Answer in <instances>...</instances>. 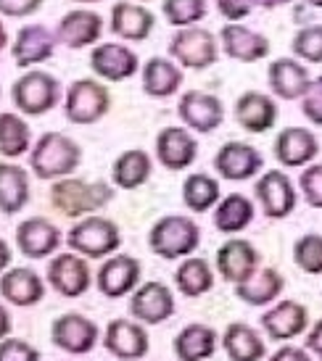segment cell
Here are the masks:
<instances>
[{"label": "cell", "mask_w": 322, "mask_h": 361, "mask_svg": "<svg viewBox=\"0 0 322 361\" xmlns=\"http://www.w3.org/2000/svg\"><path fill=\"white\" fill-rule=\"evenodd\" d=\"M306 6H312V8H322V0H306Z\"/></svg>", "instance_id": "53"}, {"label": "cell", "mask_w": 322, "mask_h": 361, "mask_svg": "<svg viewBox=\"0 0 322 361\" xmlns=\"http://www.w3.org/2000/svg\"><path fill=\"white\" fill-rule=\"evenodd\" d=\"M114 198L106 182H82V180H64L59 185H53L51 190V203L64 214V216H82L90 211L103 209L106 203Z\"/></svg>", "instance_id": "3"}, {"label": "cell", "mask_w": 322, "mask_h": 361, "mask_svg": "<svg viewBox=\"0 0 322 361\" xmlns=\"http://www.w3.org/2000/svg\"><path fill=\"white\" fill-rule=\"evenodd\" d=\"M130 311L145 324H161L174 314V295L164 282H145L132 295Z\"/></svg>", "instance_id": "14"}, {"label": "cell", "mask_w": 322, "mask_h": 361, "mask_svg": "<svg viewBox=\"0 0 322 361\" xmlns=\"http://www.w3.org/2000/svg\"><path fill=\"white\" fill-rule=\"evenodd\" d=\"M320 153V140L312 130L304 127H285L275 137V159L282 166L296 169V166H309Z\"/></svg>", "instance_id": "12"}, {"label": "cell", "mask_w": 322, "mask_h": 361, "mask_svg": "<svg viewBox=\"0 0 322 361\" xmlns=\"http://www.w3.org/2000/svg\"><path fill=\"white\" fill-rule=\"evenodd\" d=\"M32 171L40 177V180H53V177H64L69 171L77 169L80 164V145L61 135V132H48L42 135L35 151H32Z\"/></svg>", "instance_id": "2"}, {"label": "cell", "mask_w": 322, "mask_h": 361, "mask_svg": "<svg viewBox=\"0 0 322 361\" xmlns=\"http://www.w3.org/2000/svg\"><path fill=\"white\" fill-rule=\"evenodd\" d=\"M270 361H312V353L306 348H296V345H282L272 353Z\"/></svg>", "instance_id": "47"}, {"label": "cell", "mask_w": 322, "mask_h": 361, "mask_svg": "<svg viewBox=\"0 0 322 361\" xmlns=\"http://www.w3.org/2000/svg\"><path fill=\"white\" fill-rule=\"evenodd\" d=\"M30 148V127L16 114H0V153L16 159Z\"/></svg>", "instance_id": "38"}, {"label": "cell", "mask_w": 322, "mask_h": 361, "mask_svg": "<svg viewBox=\"0 0 322 361\" xmlns=\"http://www.w3.org/2000/svg\"><path fill=\"white\" fill-rule=\"evenodd\" d=\"M169 56L185 69H209L220 56L217 37L203 27H185L169 40Z\"/></svg>", "instance_id": "4"}, {"label": "cell", "mask_w": 322, "mask_h": 361, "mask_svg": "<svg viewBox=\"0 0 322 361\" xmlns=\"http://www.w3.org/2000/svg\"><path fill=\"white\" fill-rule=\"evenodd\" d=\"M182 201L191 211L203 214L209 211L214 203L220 201V182L209 177V174H191L188 180L182 182Z\"/></svg>", "instance_id": "37"}, {"label": "cell", "mask_w": 322, "mask_h": 361, "mask_svg": "<svg viewBox=\"0 0 322 361\" xmlns=\"http://www.w3.org/2000/svg\"><path fill=\"white\" fill-rule=\"evenodd\" d=\"M299 190L312 209H322V164H309L299 177Z\"/></svg>", "instance_id": "42"}, {"label": "cell", "mask_w": 322, "mask_h": 361, "mask_svg": "<svg viewBox=\"0 0 322 361\" xmlns=\"http://www.w3.org/2000/svg\"><path fill=\"white\" fill-rule=\"evenodd\" d=\"M198 156V142L182 127H167L156 137V159L164 169L182 171L188 169Z\"/></svg>", "instance_id": "13"}, {"label": "cell", "mask_w": 322, "mask_h": 361, "mask_svg": "<svg viewBox=\"0 0 322 361\" xmlns=\"http://www.w3.org/2000/svg\"><path fill=\"white\" fill-rule=\"evenodd\" d=\"M74 3H98V0H74Z\"/></svg>", "instance_id": "54"}, {"label": "cell", "mask_w": 322, "mask_h": 361, "mask_svg": "<svg viewBox=\"0 0 322 361\" xmlns=\"http://www.w3.org/2000/svg\"><path fill=\"white\" fill-rule=\"evenodd\" d=\"M291 51L299 61L322 63V24H309L293 35Z\"/></svg>", "instance_id": "40"}, {"label": "cell", "mask_w": 322, "mask_h": 361, "mask_svg": "<svg viewBox=\"0 0 322 361\" xmlns=\"http://www.w3.org/2000/svg\"><path fill=\"white\" fill-rule=\"evenodd\" d=\"M141 280V261L132 256H114L98 271V288L109 298H121Z\"/></svg>", "instance_id": "23"}, {"label": "cell", "mask_w": 322, "mask_h": 361, "mask_svg": "<svg viewBox=\"0 0 322 361\" xmlns=\"http://www.w3.org/2000/svg\"><path fill=\"white\" fill-rule=\"evenodd\" d=\"M267 80H270L272 92L282 101L304 98L312 85L309 69L299 59H275L267 69Z\"/></svg>", "instance_id": "16"}, {"label": "cell", "mask_w": 322, "mask_h": 361, "mask_svg": "<svg viewBox=\"0 0 322 361\" xmlns=\"http://www.w3.org/2000/svg\"><path fill=\"white\" fill-rule=\"evenodd\" d=\"M53 48H56V35L48 27H42V24H30V27L19 30L16 40H13V48H11V56L16 61V66L30 69L35 63H42V61L51 59Z\"/></svg>", "instance_id": "17"}, {"label": "cell", "mask_w": 322, "mask_h": 361, "mask_svg": "<svg viewBox=\"0 0 322 361\" xmlns=\"http://www.w3.org/2000/svg\"><path fill=\"white\" fill-rule=\"evenodd\" d=\"M254 3L264 11H272V8H280V6H288L291 0H254Z\"/></svg>", "instance_id": "49"}, {"label": "cell", "mask_w": 322, "mask_h": 361, "mask_svg": "<svg viewBox=\"0 0 322 361\" xmlns=\"http://www.w3.org/2000/svg\"><path fill=\"white\" fill-rule=\"evenodd\" d=\"M254 192H256V201L262 203V211L270 219L291 216L296 203H299V192H296L291 177L285 171H264Z\"/></svg>", "instance_id": "8"}, {"label": "cell", "mask_w": 322, "mask_h": 361, "mask_svg": "<svg viewBox=\"0 0 322 361\" xmlns=\"http://www.w3.org/2000/svg\"><path fill=\"white\" fill-rule=\"evenodd\" d=\"M103 19L95 11L77 8L69 11L59 24V40H64L69 48H85L101 37Z\"/></svg>", "instance_id": "26"}, {"label": "cell", "mask_w": 322, "mask_h": 361, "mask_svg": "<svg viewBox=\"0 0 322 361\" xmlns=\"http://www.w3.org/2000/svg\"><path fill=\"white\" fill-rule=\"evenodd\" d=\"M180 119L185 121V127H191L196 132H214L225 121V106L217 95L203 90H188L180 98L177 106Z\"/></svg>", "instance_id": "11"}, {"label": "cell", "mask_w": 322, "mask_h": 361, "mask_svg": "<svg viewBox=\"0 0 322 361\" xmlns=\"http://www.w3.org/2000/svg\"><path fill=\"white\" fill-rule=\"evenodd\" d=\"M106 348L117 359L135 361L148 353V335L141 324L130 319H114L106 330Z\"/></svg>", "instance_id": "22"}, {"label": "cell", "mask_w": 322, "mask_h": 361, "mask_svg": "<svg viewBox=\"0 0 322 361\" xmlns=\"http://www.w3.org/2000/svg\"><path fill=\"white\" fill-rule=\"evenodd\" d=\"M293 261L306 274H322V235H302L293 245Z\"/></svg>", "instance_id": "41"}, {"label": "cell", "mask_w": 322, "mask_h": 361, "mask_svg": "<svg viewBox=\"0 0 322 361\" xmlns=\"http://www.w3.org/2000/svg\"><path fill=\"white\" fill-rule=\"evenodd\" d=\"M222 51L230 59L243 61V63H254L270 56V40L262 32H254L243 24H225L220 32Z\"/></svg>", "instance_id": "15"}, {"label": "cell", "mask_w": 322, "mask_h": 361, "mask_svg": "<svg viewBox=\"0 0 322 361\" xmlns=\"http://www.w3.org/2000/svg\"><path fill=\"white\" fill-rule=\"evenodd\" d=\"M180 85H182V71L169 59L153 56L143 66V90L148 92L151 98H169V95H174V92L180 90Z\"/></svg>", "instance_id": "30"}, {"label": "cell", "mask_w": 322, "mask_h": 361, "mask_svg": "<svg viewBox=\"0 0 322 361\" xmlns=\"http://www.w3.org/2000/svg\"><path fill=\"white\" fill-rule=\"evenodd\" d=\"M254 6H256L254 0H217V11H220L227 21H232V24L246 19L254 11Z\"/></svg>", "instance_id": "45"}, {"label": "cell", "mask_w": 322, "mask_h": 361, "mask_svg": "<svg viewBox=\"0 0 322 361\" xmlns=\"http://www.w3.org/2000/svg\"><path fill=\"white\" fill-rule=\"evenodd\" d=\"M53 341L64 351L88 353L98 341V327L90 319L80 317V314H66V317L56 319V324H53Z\"/></svg>", "instance_id": "24"}, {"label": "cell", "mask_w": 322, "mask_h": 361, "mask_svg": "<svg viewBox=\"0 0 322 361\" xmlns=\"http://www.w3.org/2000/svg\"><path fill=\"white\" fill-rule=\"evenodd\" d=\"M151 156L145 151H124L119 159L114 161V169H111V177L119 185L121 190H135L148 182L151 177Z\"/></svg>", "instance_id": "33"}, {"label": "cell", "mask_w": 322, "mask_h": 361, "mask_svg": "<svg viewBox=\"0 0 322 361\" xmlns=\"http://www.w3.org/2000/svg\"><path fill=\"white\" fill-rule=\"evenodd\" d=\"M222 345L232 361H262L267 356V345H264L262 335L243 322H232L225 330Z\"/></svg>", "instance_id": "28"}, {"label": "cell", "mask_w": 322, "mask_h": 361, "mask_svg": "<svg viewBox=\"0 0 322 361\" xmlns=\"http://www.w3.org/2000/svg\"><path fill=\"white\" fill-rule=\"evenodd\" d=\"M264 166L262 153L249 142H225L217 156H214V169L220 171V177L232 182L251 180L254 174H259Z\"/></svg>", "instance_id": "9"}, {"label": "cell", "mask_w": 322, "mask_h": 361, "mask_svg": "<svg viewBox=\"0 0 322 361\" xmlns=\"http://www.w3.org/2000/svg\"><path fill=\"white\" fill-rule=\"evenodd\" d=\"M30 201V177L21 166L0 164V211L16 214Z\"/></svg>", "instance_id": "32"}, {"label": "cell", "mask_w": 322, "mask_h": 361, "mask_svg": "<svg viewBox=\"0 0 322 361\" xmlns=\"http://www.w3.org/2000/svg\"><path fill=\"white\" fill-rule=\"evenodd\" d=\"M285 288V280L278 269H259L254 277L235 285V295L249 306H267L272 303Z\"/></svg>", "instance_id": "31"}, {"label": "cell", "mask_w": 322, "mask_h": 361, "mask_svg": "<svg viewBox=\"0 0 322 361\" xmlns=\"http://www.w3.org/2000/svg\"><path fill=\"white\" fill-rule=\"evenodd\" d=\"M51 282L53 288L61 293V295H69V298H77L82 293L90 288V269L88 264L80 259V256H56L51 261Z\"/></svg>", "instance_id": "25"}, {"label": "cell", "mask_w": 322, "mask_h": 361, "mask_svg": "<svg viewBox=\"0 0 322 361\" xmlns=\"http://www.w3.org/2000/svg\"><path fill=\"white\" fill-rule=\"evenodd\" d=\"M262 327L272 341H291L309 327V311L299 301H280L262 317Z\"/></svg>", "instance_id": "18"}, {"label": "cell", "mask_w": 322, "mask_h": 361, "mask_svg": "<svg viewBox=\"0 0 322 361\" xmlns=\"http://www.w3.org/2000/svg\"><path fill=\"white\" fill-rule=\"evenodd\" d=\"M259 261H262L259 251L243 238H232V240L222 243L220 251H217V269L225 280L235 282V285L254 277L259 271Z\"/></svg>", "instance_id": "10"}, {"label": "cell", "mask_w": 322, "mask_h": 361, "mask_svg": "<svg viewBox=\"0 0 322 361\" xmlns=\"http://www.w3.org/2000/svg\"><path fill=\"white\" fill-rule=\"evenodd\" d=\"M302 114L314 127H322V77L312 80L306 95L302 98Z\"/></svg>", "instance_id": "43"}, {"label": "cell", "mask_w": 322, "mask_h": 361, "mask_svg": "<svg viewBox=\"0 0 322 361\" xmlns=\"http://www.w3.org/2000/svg\"><path fill=\"white\" fill-rule=\"evenodd\" d=\"M156 16L138 3H114L111 8V32L121 40L143 42L153 32Z\"/></svg>", "instance_id": "21"}, {"label": "cell", "mask_w": 322, "mask_h": 361, "mask_svg": "<svg viewBox=\"0 0 322 361\" xmlns=\"http://www.w3.org/2000/svg\"><path fill=\"white\" fill-rule=\"evenodd\" d=\"M59 101V82L48 71H27L16 85H13V103L16 109L40 116L51 111Z\"/></svg>", "instance_id": "7"}, {"label": "cell", "mask_w": 322, "mask_h": 361, "mask_svg": "<svg viewBox=\"0 0 322 361\" xmlns=\"http://www.w3.org/2000/svg\"><path fill=\"white\" fill-rule=\"evenodd\" d=\"M161 11H164L169 24L185 30L191 24H198L206 16V0H164Z\"/></svg>", "instance_id": "39"}, {"label": "cell", "mask_w": 322, "mask_h": 361, "mask_svg": "<svg viewBox=\"0 0 322 361\" xmlns=\"http://www.w3.org/2000/svg\"><path fill=\"white\" fill-rule=\"evenodd\" d=\"M6 42H8V35H6V27H3V21H0V51L6 48Z\"/></svg>", "instance_id": "52"}, {"label": "cell", "mask_w": 322, "mask_h": 361, "mask_svg": "<svg viewBox=\"0 0 322 361\" xmlns=\"http://www.w3.org/2000/svg\"><path fill=\"white\" fill-rule=\"evenodd\" d=\"M119 227L106 216H90V219L80 221L77 227L69 232V245L71 251H80L85 256H109L119 248Z\"/></svg>", "instance_id": "5"}, {"label": "cell", "mask_w": 322, "mask_h": 361, "mask_svg": "<svg viewBox=\"0 0 322 361\" xmlns=\"http://www.w3.org/2000/svg\"><path fill=\"white\" fill-rule=\"evenodd\" d=\"M16 240H19V248L32 259H42L51 251L59 248V230L56 224H51L42 216H32V219L21 221L19 230H16Z\"/></svg>", "instance_id": "27"}, {"label": "cell", "mask_w": 322, "mask_h": 361, "mask_svg": "<svg viewBox=\"0 0 322 361\" xmlns=\"http://www.w3.org/2000/svg\"><path fill=\"white\" fill-rule=\"evenodd\" d=\"M0 361H37V351L30 343L3 341L0 343Z\"/></svg>", "instance_id": "44"}, {"label": "cell", "mask_w": 322, "mask_h": 361, "mask_svg": "<svg viewBox=\"0 0 322 361\" xmlns=\"http://www.w3.org/2000/svg\"><path fill=\"white\" fill-rule=\"evenodd\" d=\"M93 71L109 82H121L130 80L132 74L138 71V56L130 51L127 45H117V42H106L98 45L90 56Z\"/></svg>", "instance_id": "19"}, {"label": "cell", "mask_w": 322, "mask_h": 361, "mask_svg": "<svg viewBox=\"0 0 322 361\" xmlns=\"http://www.w3.org/2000/svg\"><path fill=\"white\" fill-rule=\"evenodd\" d=\"M201 243V230L191 216H180V214H169L161 216L151 227L148 235V245L151 251L161 259H180V256H191Z\"/></svg>", "instance_id": "1"}, {"label": "cell", "mask_w": 322, "mask_h": 361, "mask_svg": "<svg viewBox=\"0 0 322 361\" xmlns=\"http://www.w3.org/2000/svg\"><path fill=\"white\" fill-rule=\"evenodd\" d=\"M0 290H3V295H6L11 303H16V306H30V303H37L42 298V282L35 271L13 269L3 277Z\"/></svg>", "instance_id": "36"}, {"label": "cell", "mask_w": 322, "mask_h": 361, "mask_svg": "<svg viewBox=\"0 0 322 361\" xmlns=\"http://www.w3.org/2000/svg\"><path fill=\"white\" fill-rule=\"evenodd\" d=\"M109 106V90L95 80H77L66 92V119L74 124H93L103 119Z\"/></svg>", "instance_id": "6"}, {"label": "cell", "mask_w": 322, "mask_h": 361, "mask_svg": "<svg viewBox=\"0 0 322 361\" xmlns=\"http://www.w3.org/2000/svg\"><path fill=\"white\" fill-rule=\"evenodd\" d=\"M174 282H177L182 295L198 298V295H203V293H209L214 288V271L206 259L191 256V259H185L180 264V269L174 274Z\"/></svg>", "instance_id": "35"}, {"label": "cell", "mask_w": 322, "mask_h": 361, "mask_svg": "<svg viewBox=\"0 0 322 361\" xmlns=\"http://www.w3.org/2000/svg\"><path fill=\"white\" fill-rule=\"evenodd\" d=\"M42 6V0H0V13L3 16H13V19H21V16H30Z\"/></svg>", "instance_id": "46"}, {"label": "cell", "mask_w": 322, "mask_h": 361, "mask_svg": "<svg viewBox=\"0 0 322 361\" xmlns=\"http://www.w3.org/2000/svg\"><path fill=\"white\" fill-rule=\"evenodd\" d=\"M254 221V203L241 195V192H232L225 201H220L217 211H214V227L225 235H235L243 232Z\"/></svg>", "instance_id": "34"}, {"label": "cell", "mask_w": 322, "mask_h": 361, "mask_svg": "<svg viewBox=\"0 0 322 361\" xmlns=\"http://www.w3.org/2000/svg\"><path fill=\"white\" fill-rule=\"evenodd\" d=\"M306 351L322 361V319L312 324V330L306 332Z\"/></svg>", "instance_id": "48"}, {"label": "cell", "mask_w": 322, "mask_h": 361, "mask_svg": "<svg viewBox=\"0 0 322 361\" xmlns=\"http://www.w3.org/2000/svg\"><path fill=\"white\" fill-rule=\"evenodd\" d=\"M217 351V332L209 324H188L174 338V353L180 361H206Z\"/></svg>", "instance_id": "29"}, {"label": "cell", "mask_w": 322, "mask_h": 361, "mask_svg": "<svg viewBox=\"0 0 322 361\" xmlns=\"http://www.w3.org/2000/svg\"><path fill=\"white\" fill-rule=\"evenodd\" d=\"M235 121L246 132H256V135L272 130L278 121V103L272 101L267 92H243L235 103Z\"/></svg>", "instance_id": "20"}, {"label": "cell", "mask_w": 322, "mask_h": 361, "mask_svg": "<svg viewBox=\"0 0 322 361\" xmlns=\"http://www.w3.org/2000/svg\"><path fill=\"white\" fill-rule=\"evenodd\" d=\"M8 330H11V317L6 314V309L0 306V338H6Z\"/></svg>", "instance_id": "51"}, {"label": "cell", "mask_w": 322, "mask_h": 361, "mask_svg": "<svg viewBox=\"0 0 322 361\" xmlns=\"http://www.w3.org/2000/svg\"><path fill=\"white\" fill-rule=\"evenodd\" d=\"M8 261H11V248H8V243L6 240H0V271L8 267Z\"/></svg>", "instance_id": "50"}]
</instances>
